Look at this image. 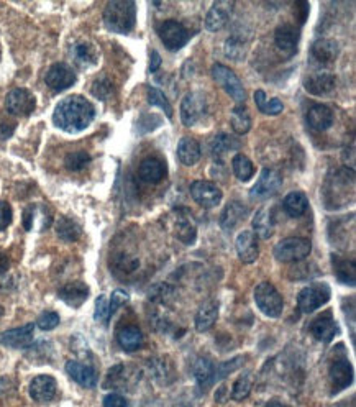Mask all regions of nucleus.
Masks as SVG:
<instances>
[{
	"label": "nucleus",
	"instance_id": "obj_1",
	"mask_svg": "<svg viewBox=\"0 0 356 407\" xmlns=\"http://www.w3.org/2000/svg\"><path fill=\"white\" fill-rule=\"evenodd\" d=\"M94 117V105L86 97L69 96L56 105L53 112V123L66 133H79L92 123Z\"/></svg>",
	"mask_w": 356,
	"mask_h": 407
},
{
	"label": "nucleus",
	"instance_id": "obj_2",
	"mask_svg": "<svg viewBox=\"0 0 356 407\" xmlns=\"http://www.w3.org/2000/svg\"><path fill=\"white\" fill-rule=\"evenodd\" d=\"M136 21V6L132 0H110L104 8V24L114 33H130Z\"/></svg>",
	"mask_w": 356,
	"mask_h": 407
},
{
	"label": "nucleus",
	"instance_id": "obj_3",
	"mask_svg": "<svg viewBox=\"0 0 356 407\" xmlns=\"http://www.w3.org/2000/svg\"><path fill=\"white\" fill-rule=\"evenodd\" d=\"M312 252V243L307 239L291 236L284 239L274 247V258L281 263H296L302 261Z\"/></svg>",
	"mask_w": 356,
	"mask_h": 407
},
{
	"label": "nucleus",
	"instance_id": "obj_4",
	"mask_svg": "<svg viewBox=\"0 0 356 407\" xmlns=\"http://www.w3.org/2000/svg\"><path fill=\"white\" fill-rule=\"evenodd\" d=\"M255 302L266 317L278 319L284 311V299L279 291L269 283H261L255 289Z\"/></svg>",
	"mask_w": 356,
	"mask_h": 407
},
{
	"label": "nucleus",
	"instance_id": "obj_5",
	"mask_svg": "<svg viewBox=\"0 0 356 407\" xmlns=\"http://www.w3.org/2000/svg\"><path fill=\"white\" fill-rule=\"evenodd\" d=\"M212 78L215 79V83H219L224 87V91L235 102H244V99H247V92H244L242 80L238 79V76L230 68L217 62V64L212 66Z\"/></svg>",
	"mask_w": 356,
	"mask_h": 407
},
{
	"label": "nucleus",
	"instance_id": "obj_6",
	"mask_svg": "<svg viewBox=\"0 0 356 407\" xmlns=\"http://www.w3.org/2000/svg\"><path fill=\"white\" fill-rule=\"evenodd\" d=\"M330 299V288L327 284H312L309 288L302 289L297 296V309L302 314H312L328 302Z\"/></svg>",
	"mask_w": 356,
	"mask_h": 407
},
{
	"label": "nucleus",
	"instance_id": "obj_7",
	"mask_svg": "<svg viewBox=\"0 0 356 407\" xmlns=\"http://www.w3.org/2000/svg\"><path fill=\"white\" fill-rule=\"evenodd\" d=\"M37 107V99L28 89L17 87L7 94L6 109L13 117H26Z\"/></svg>",
	"mask_w": 356,
	"mask_h": 407
},
{
	"label": "nucleus",
	"instance_id": "obj_8",
	"mask_svg": "<svg viewBox=\"0 0 356 407\" xmlns=\"http://www.w3.org/2000/svg\"><path fill=\"white\" fill-rule=\"evenodd\" d=\"M283 186V177L281 174L274 169L265 168L258 177L256 184L251 187L250 198L253 200H266L273 198L274 194H278V191L281 189Z\"/></svg>",
	"mask_w": 356,
	"mask_h": 407
},
{
	"label": "nucleus",
	"instance_id": "obj_9",
	"mask_svg": "<svg viewBox=\"0 0 356 407\" xmlns=\"http://www.w3.org/2000/svg\"><path fill=\"white\" fill-rule=\"evenodd\" d=\"M158 37L168 50H181L189 40V31L176 20H164L157 26Z\"/></svg>",
	"mask_w": 356,
	"mask_h": 407
},
{
	"label": "nucleus",
	"instance_id": "obj_10",
	"mask_svg": "<svg viewBox=\"0 0 356 407\" xmlns=\"http://www.w3.org/2000/svg\"><path fill=\"white\" fill-rule=\"evenodd\" d=\"M207 114V101L200 92H189L181 102V120L186 127H194Z\"/></svg>",
	"mask_w": 356,
	"mask_h": 407
},
{
	"label": "nucleus",
	"instance_id": "obj_11",
	"mask_svg": "<svg viewBox=\"0 0 356 407\" xmlns=\"http://www.w3.org/2000/svg\"><path fill=\"white\" fill-rule=\"evenodd\" d=\"M44 83L51 91L63 92L75 84V73L66 62H56L48 69L46 76H44Z\"/></svg>",
	"mask_w": 356,
	"mask_h": 407
},
{
	"label": "nucleus",
	"instance_id": "obj_12",
	"mask_svg": "<svg viewBox=\"0 0 356 407\" xmlns=\"http://www.w3.org/2000/svg\"><path fill=\"white\" fill-rule=\"evenodd\" d=\"M190 196L204 209H213L222 202V191L211 181H195L190 184Z\"/></svg>",
	"mask_w": 356,
	"mask_h": 407
},
{
	"label": "nucleus",
	"instance_id": "obj_13",
	"mask_svg": "<svg viewBox=\"0 0 356 407\" xmlns=\"http://www.w3.org/2000/svg\"><path fill=\"white\" fill-rule=\"evenodd\" d=\"M235 2L231 0H219L211 7L206 17V30L207 31H219L229 24L231 13H233Z\"/></svg>",
	"mask_w": 356,
	"mask_h": 407
},
{
	"label": "nucleus",
	"instance_id": "obj_14",
	"mask_svg": "<svg viewBox=\"0 0 356 407\" xmlns=\"http://www.w3.org/2000/svg\"><path fill=\"white\" fill-rule=\"evenodd\" d=\"M328 376H330L333 395L344 391V389L348 388L351 381H353V368H351L350 361L346 360V358H338V360L332 363L330 371H328Z\"/></svg>",
	"mask_w": 356,
	"mask_h": 407
},
{
	"label": "nucleus",
	"instance_id": "obj_15",
	"mask_svg": "<svg viewBox=\"0 0 356 407\" xmlns=\"http://www.w3.org/2000/svg\"><path fill=\"white\" fill-rule=\"evenodd\" d=\"M175 236L184 245H193L197 236V225L194 217L186 210H177L175 214V223H172Z\"/></svg>",
	"mask_w": 356,
	"mask_h": 407
},
{
	"label": "nucleus",
	"instance_id": "obj_16",
	"mask_svg": "<svg viewBox=\"0 0 356 407\" xmlns=\"http://www.w3.org/2000/svg\"><path fill=\"white\" fill-rule=\"evenodd\" d=\"M309 332L312 334V337L315 340H319V342L328 343L332 342L338 334V325L330 312H325V314L315 317V319L310 322Z\"/></svg>",
	"mask_w": 356,
	"mask_h": 407
},
{
	"label": "nucleus",
	"instance_id": "obj_17",
	"mask_svg": "<svg viewBox=\"0 0 356 407\" xmlns=\"http://www.w3.org/2000/svg\"><path fill=\"white\" fill-rule=\"evenodd\" d=\"M35 325L26 324L24 327L6 330L0 334V343L8 348H26L33 343Z\"/></svg>",
	"mask_w": 356,
	"mask_h": 407
},
{
	"label": "nucleus",
	"instance_id": "obj_18",
	"mask_svg": "<svg viewBox=\"0 0 356 407\" xmlns=\"http://www.w3.org/2000/svg\"><path fill=\"white\" fill-rule=\"evenodd\" d=\"M299 40H301V31L296 25L284 24V25H279L278 28H276L274 43H276V48H278L279 51L287 53V55H292V53L297 50Z\"/></svg>",
	"mask_w": 356,
	"mask_h": 407
},
{
	"label": "nucleus",
	"instance_id": "obj_19",
	"mask_svg": "<svg viewBox=\"0 0 356 407\" xmlns=\"http://www.w3.org/2000/svg\"><path fill=\"white\" fill-rule=\"evenodd\" d=\"M235 248H237V254L240 261L244 265H251L258 259L260 250H258V240L256 235L250 230H243L242 234L235 240Z\"/></svg>",
	"mask_w": 356,
	"mask_h": 407
},
{
	"label": "nucleus",
	"instance_id": "obj_20",
	"mask_svg": "<svg viewBox=\"0 0 356 407\" xmlns=\"http://www.w3.org/2000/svg\"><path fill=\"white\" fill-rule=\"evenodd\" d=\"M30 396L33 401L44 404V402H50L55 399L56 396V381L53 376L48 374H42V376L33 378V381L30 383Z\"/></svg>",
	"mask_w": 356,
	"mask_h": 407
},
{
	"label": "nucleus",
	"instance_id": "obj_21",
	"mask_svg": "<svg viewBox=\"0 0 356 407\" xmlns=\"http://www.w3.org/2000/svg\"><path fill=\"white\" fill-rule=\"evenodd\" d=\"M53 218H51V212L48 210V207H44L42 204H32L28 205L24 210V227L25 230H33L35 225L39 223V230H46L50 229Z\"/></svg>",
	"mask_w": 356,
	"mask_h": 407
},
{
	"label": "nucleus",
	"instance_id": "obj_22",
	"mask_svg": "<svg viewBox=\"0 0 356 407\" xmlns=\"http://www.w3.org/2000/svg\"><path fill=\"white\" fill-rule=\"evenodd\" d=\"M307 123L315 132H325L333 123V110L323 104H312L305 114Z\"/></svg>",
	"mask_w": 356,
	"mask_h": 407
},
{
	"label": "nucleus",
	"instance_id": "obj_23",
	"mask_svg": "<svg viewBox=\"0 0 356 407\" xmlns=\"http://www.w3.org/2000/svg\"><path fill=\"white\" fill-rule=\"evenodd\" d=\"M337 86V78L330 73H315L305 79V91L312 96H328Z\"/></svg>",
	"mask_w": 356,
	"mask_h": 407
},
{
	"label": "nucleus",
	"instance_id": "obj_24",
	"mask_svg": "<svg viewBox=\"0 0 356 407\" xmlns=\"http://www.w3.org/2000/svg\"><path fill=\"white\" fill-rule=\"evenodd\" d=\"M66 373L73 378V381H75L79 386L82 388H94L97 384V373L94 368L91 366L79 363V361L71 360L66 363Z\"/></svg>",
	"mask_w": 356,
	"mask_h": 407
},
{
	"label": "nucleus",
	"instance_id": "obj_25",
	"mask_svg": "<svg viewBox=\"0 0 356 407\" xmlns=\"http://www.w3.org/2000/svg\"><path fill=\"white\" fill-rule=\"evenodd\" d=\"M57 296L71 307H81L89 297V288L81 281H74V283L64 284L57 293Z\"/></svg>",
	"mask_w": 356,
	"mask_h": 407
},
{
	"label": "nucleus",
	"instance_id": "obj_26",
	"mask_svg": "<svg viewBox=\"0 0 356 407\" xmlns=\"http://www.w3.org/2000/svg\"><path fill=\"white\" fill-rule=\"evenodd\" d=\"M138 176H140L141 181L148 182V184H157L166 176V166H164L161 159L146 158L138 166Z\"/></svg>",
	"mask_w": 356,
	"mask_h": 407
},
{
	"label": "nucleus",
	"instance_id": "obj_27",
	"mask_svg": "<svg viewBox=\"0 0 356 407\" xmlns=\"http://www.w3.org/2000/svg\"><path fill=\"white\" fill-rule=\"evenodd\" d=\"M247 216H248L247 205L238 202V200H233V202H230L229 205H226L224 212H222L220 227L225 232H231L235 229V227L238 225L240 222L247 218Z\"/></svg>",
	"mask_w": 356,
	"mask_h": 407
},
{
	"label": "nucleus",
	"instance_id": "obj_28",
	"mask_svg": "<svg viewBox=\"0 0 356 407\" xmlns=\"http://www.w3.org/2000/svg\"><path fill=\"white\" fill-rule=\"evenodd\" d=\"M219 317V302L217 301H207L199 307L197 314H195V329L199 332H207L208 329L213 327Z\"/></svg>",
	"mask_w": 356,
	"mask_h": 407
},
{
	"label": "nucleus",
	"instance_id": "obj_29",
	"mask_svg": "<svg viewBox=\"0 0 356 407\" xmlns=\"http://www.w3.org/2000/svg\"><path fill=\"white\" fill-rule=\"evenodd\" d=\"M200 145L194 138L184 137L177 143V158L184 166H194L200 159Z\"/></svg>",
	"mask_w": 356,
	"mask_h": 407
},
{
	"label": "nucleus",
	"instance_id": "obj_30",
	"mask_svg": "<svg viewBox=\"0 0 356 407\" xmlns=\"http://www.w3.org/2000/svg\"><path fill=\"white\" fill-rule=\"evenodd\" d=\"M117 342L125 352H136L143 345V334L136 325H125L117 332Z\"/></svg>",
	"mask_w": 356,
	"mask_h": 407
},
{
	"label": "nucleus",
	"instance_id": "obj_31",
	"mask_svg": "<svg viewBox=\"0 0 356 407\" xmlns=\"http://www.w3.org/2000/svg\"><path fill=\"white\" fill-rule=\"evenodd\" d=\"M340 46L335 40H317L312 46V56L322 64H330L337 60Z\"/></svg>",
	"mask_w": 356,
	"mask_h": 407
},
{
	"label": "nucleus",
	"instance_id": "obj_32",
	"mask_svg": "<svg viewBox=\"0 0 356 407\" xmlns=\"http://www.w3.org/2000/svg\"><path fill=\"white\" fill-rule=\"evenodd\" d=\"M274 217L269 209L262 207L253 217V230H255V235L260 236V239H269L274 234Z\"/></svg>",
	"mask_w": 356,
	"mask_h": 407
},
{
	"label": "nucleus",
	"instance_id": "obj_33",
	"mask_svg": "<svg viewBox=\"0 0 356 407\" xmlns=\"http://www.w3.org/2000/svg\"><path fill=\"white\" fill-rule=\"evenodd\" d=\"M283 205L289 217L297 218V217H302L307 212V209H309V199H307L304 192L296 191L286 196Z\"/></svg>",
	"mask_w": 356,
	"mask_h": 407
},
{
	"label": "nucleus",
	"instance_id": "obj_34",
	"mask_svg": "<svg viewBox=\"0 0 356 407\" xmlns=\"http://www.w3.org/2000/svg\"><path fill=\"white\" fill-rule=\"evenodd\" d=\"M74 61L81 64L82 68H89V66L97 62V50L92 43L89 42H78L71 50Z\"/></svg>",
	"mask_w": 356,
	"mask_h": 407
},
{
	"label": "nucleus",
	"instance_id": "obj_35",
	"mask_svg": "<svg viewBox=\"0 0 356 407\" xmlns=\"http://www.w3.org/2000/svg\"><path fill=\"white\" fill-rule=\"evenodd\" d=\"M193 373L195 379H197L200 388H207L213 383V378H215V366L208 358H199L195 360L193 366Z\"/></svg>",
	"mask_w": 356,
	"mask_h": 407
},
{
	"label": "nucleus",
	"instance_id": "obj_36",
	"mask_svg": "<svg viewBox=\"0 0 356 407\" xmlns=\"http://www.w3.org/2000/svg\"><path fill=\"white\" fill-rule=\"evenodd\" d=\"M333 271L338 281L344 284L355 286L356 283V266L353 261H348L346 258L333 257Z\"/></svg>",
	"mask_w": 356,
	"mask_h": 407
},
{
	"label": "nucleus",
	"instance_id": "obj_37",
	"mask_svg": "<svg viewBox=\"0 0 356 407\" xmlns=\"http://www.w3.org/2000/svg\"><path fill=\"white\" fill-rule=\"evenodd\" d=\"M56 234L63 241H78L82 235V229L73 218L61 217L56 223Z\"/></svg>",
	"mask_w": 356,
	"mask_h": 407
},
{
	"label": "nucleus",
	"instance_id": "obj_38",
	"mask_svg": "<svg viewBox=\"0 0 356 407\" xmlns=\"http://www.w3.org/2000/svg\"><path fill=\"white\" fill-rule=\"evenodd\" d=\"M242 146V141L238 140L237 137L229 135V133H220L213 138L211 143V151L213 156H222L224 153H229V151H235Z\"/></svg>",
	"mask_w": 356,
	"mask_h": 407
},
{
	"label": "nucleus",
	"instance_id": "obj_39",
	"mask_svg": "<svg viewBox=\"0 0 356 407\" xmlns=\"http://www.w3.org/2000/svg\"><path fill=\"white\" fill-rule=\"evenodd\" d=\"M230 120H231V128H233V132H237L238 135H244V133L250 132L251 117H250V112H248V109L244 105L235 107V109L231 110Z\"/></svg>",
	"mask_w": 356,
	"mask_h": 407
},
{
	"label": "nucleus",
	"instance_id": "obj_40",
	"mask_svg": "<svg viewBox=\"0 0 356 407\" xmlns=\"http://www.w3.org/2000/svg\"><path fill=\"white\" fill-rule=\"evenodd\" d=\"M231 169H233V174L237 176L238 181L242 182H248L255 176V166L244 155H237L231 159Z\"/></svg>",
	"mask_w": 356,
	"mask_h": 407
},
{
	"label": "nucleus",
	"instance_id": "obj_41",
	"mask_svg": "<svg viewBox=\"0 0 356 407\" xmlns=\"http://www.w3.org/2000/svg\"><path fill=\"white\" fill-rule=\"evenodd\" d=\"M255 104L260 112H262L265 115H279L284 110V104L279 99H266V94L261 89H258L255 92Z\"/></svg>",
	"mask_w": 356,
	"mask_h": 407
},
{
	"label": "nucleus",
	"instance_id": "obj_42",
	"mask_svg": "<svg viewBox=\"0 0 356 407\" xmlns=\"http://www.w3.org/2000/svg\"><path fill=\"white\" fill-rule=\"evenodd\" d=\"M253 388V376L250 373H244L235 381L233 388H231V399L233 401H243L247 399L248 395L251 392Z\"/></svg>",
	"mask_w": 356,
	"mask_h": 407
},
{
	"label": "nucleus",
	"instance_id": "obj_43",
	"mask_svg": "<svg viewBox=\"0 0 356 407\" xmlns=\"http://www.w3.org/2000/svg\"><path fill=\"white\" fill-rule=\"evenodd\" d=\"M91 155L86 153V151H73V153H69L66 156L64 159V166L68 171H73V173H79L82 171L84 168L89 166V163H91Z\"/></svg>",
	"mask_w": 356,
	"mask_h": 407
},
{
	"label": "nucleus",
	"instance_id": "obj_44",
	"mask_svg": "<svg viewBox=\"0 0 356 407\" xmlns=\"http://www.w3.org/2000/svg\"><path fill=\"white\" fill-rule=\"evenodd\" d=\"M91 91L97 99L107 101L114 96V84L109 78H97L94 80V84H92Z\"/></svg>",
	"mask_w": 356,
	"mask_h": 407
},
{
	"label": "nucleus",
	"instance_id": "obj_45",
	"mask_svg": "<svg viewBox=\"0 0 356 407\" xmlns=\"http://www.w3.org/2000/svg\"><path fill=\"white\" fill-rule=\"evenodd\" d=\"M148 102L151 105H157L159 109L164 110V114H166V117L171 119L172 117V107L169 104L168 97L164 96V94L159 91L157 87H150L148 89Z\"/></svg>",
	"mask_w": 356,
	"mask_h": 407
},
{
	"label": "nucleus",
	"instance_id": "obj_46",
	"mask_svg": "<svg viewBox=\"0 0 356 407\" xmlns=\"http://www.w3.org/2000/svg\"><path fill=\"white\" fill-rule=\"evenodd\" d=\"M114 268L122 275H130L138 268V259L130 257V254H118L114 261Z\"/></svg>",
	"mask_w": 356,
	"mask_h": 407
},
{
	"label": "nucleus",
	"instance_id": "obj_47",
	"mask_svg": "<svg viewBox=\"0 0 356 407\" xmlns=\"http://www.w3.org/2000/svg\"><path fill=\"white\" fill-rule=\"evenodd\" d=\"M225 55L230 60H242L243 53V40L237 37H230L225 43Z\"/></svg>",
	"mask_w": 356,
	"mask_h": 407
},
{
	"label": "nucleus",
	"instance_id": "obj_48",
	"mask_svg": "<svg viewBox=\"0 0 356 407\" xmlns=\"http://www.w3.org/2000/svg\"><path fill=\"white\" fill-rule=\"evenodd\" d=\"M94 319L100 324H109L110 320V304L107 296H99L96 301V311Z\"/></svg>",
	"mask_w": 356,
	"mask_h": 407
},
{
	"label": "nucleus",
	"instance_id": "obj_49",
	"mask_svg": "<svg viewBox=\"0 0 356 407\" xmlns=\"http://www.w3.org/2000/svg\"><path fill=\"white\" fill-rule=\"evenodd\" d=\"M244 363V358L243 356H237L233 358V360L230 361H225V363H222L219 368L215 371V378H213V381H217V379H224L229 376L230 373H233L235 370L240 368Z\"/></svg>",
	"mask_w": 356,
	"mask_h": 407
},
{
	"label": "nucleus",
	"instance_id": "obj_50",
	"mask_svg": "<svg viewBox=\"0 0 356 407\" xmlns=\"http://www.w3.org/2000/svg\"><path fill=\"white\" fill-rule=\"evenodd\" d=\"M123 373H125V366L123 365H115L112 370L109 371V374H107L105 378V383L104 386L105 388H118V386H123Z\"/></svg>",
	"mask_w": 356,
	"mask_h": 407
},
{
	"label": "nucleus",
	"instance_id": "obj_51",
	"mask_svg": "<svg viewBox=\"0 0 356 407\" xmlns=\"http://www.w3.org/2000/svg\"><path fill=\"white\" fill-rule=\"evenodd\" d=\"M37 325L42 330H53V329H56L57 325H60V315H57L56 312H53V311L43 312V314L38 317Z\"/></svg>",
	"mask_w": 356,
	"mask_h": 407
},
{
	"label": "nucleus",
	"instance_id": "obj_52",
	"mask_svg": "<svg viewBox=\"0 0 356 407\" xmlns=\"http://www.w3.org/2000/svg\"><path fill=\"white\" fill-rule=\"evenodd\" d=\"M130 301V296H128V293H125L123 289H115L112 293V297L109 299V304H110V317H112L115 312L118 311L120 307L125 306V304Z\"/></svg>",
	"mask_w": 356,
	"mask_h": 407
},
{
	"label": "nucleus",
	"instance_id": "obj_53",
	"mask_svg": "<svg viewBox=\"0 0 356 407\" xmlns=\"http://www.w3.org/2000/svg\"><path fill=\"white\" fill-rule=\"evenodd\" d=\"M13 214L10 204L6 200H0V232H3L12 223Z\"/></svg>",
	"mask_w": 356,
	"mask_h": 407
},
{
	"label": "nucleus",
	"instance_id": "obj_54",
	"mask_svg": "<svg viewBox=\"0 0 356 407\" xmlns=\"http://www.w3.org/2000/svg\"><path fill=\"white\" fill-rule=\"evenodd\" d=\"M104 407H128V402L120 395H107L104 399Z\"/></svg>",
	"mask_w": 356,
	"mask_h": 407
},
{
	"label": "nucleus",
	"instance_id": "obj_55",
	"mask_svg": "<svg viewBox=\"0 0 356 407\" xmlns=\"http://www.w3.org/2000/svg\"><path fill=\"white\" fill-rule=\"evenodd\" d=\"M159 66H161V56L158 55V51L153 50L150 53V71L151 73H157Z\"/></svg>",
	"mask_w": 356,
	"mask_h": 407
},
{
	"label": "nucleus",
	"instance_id": "obj_56",
	"mask_svg": "<svg viewBox=\"0 0 356 407\" xmlns=\"http://www.w3.org/2000/svg\"><path fill=\"white\" fill-rule=\"evenodd\" d=\"M10 268V259H8L7 254L0 253V276H3Z\"/></svg>",
	"mask_w": 356,
	"mask_h": 407
},
{
	"label": "nucleus",
	"instance_id": "obj_57",
	"mask_svg": "<svg viewBox=\"0 0 356 407\" xmlns=\"http://www.w3.org/2000/svg\"><path fill=\"white\" fill-rule=\"evenodd\" d=\"M15 125H0V138H8L12 137Z\"/></svg>",
	"mask_w": 356,
	"mask_h": 407
},
{
	"label": "nucleus",
	"instance_id": "obj_58",
	"mask_svg": "<svg viewBox=\"0 0 356 407\" xmlns=\"http://www.w3.org/2000/svg\"><path fill=\"white\" fill-rule=\"evenodd\" d=\"M265 407H289V406L283 404V402H279V401H269Z\"/></svg>",
	"mask_w": 356,
	"mask_h": 407
},
{
	"label": "nucleus",
	"instance_id": "obj_59",
	"mask_svg": "<svg viewBox=\"0 0 356 407\" xmlns=\"http://www.w3.org/2000/svg\"><path fill=\"white\" fill-rule=\"evenodd\" d=\"M2 315H3V309L0 307V317H2Z\"/></svg>",
	"mask_w": 356,
	"mask_h": 407
},
{
	"label": "nucleus",
	"instance_id": "obj_60",
	"mask_svg": "<svg viewBox=\"0 0 356 407\" xmlns=\"http://www.w3.org/2000/svg\"><path fill=\"white\" fill-rule=\"evenodd\" d=\"M184 407H190V406H184Z\"/></svg>",
	"mask_w": 356,
	"mask_h": 407
},
{
	"label": "nucleus",
	"instance_id": "obj_61",
	"mask_svg": "<svg viewBox=\"0 0 356 407\" xmlns=\"http://www.w3.org/2000/svg\"><path fill=\"white\" fill-rule=\"evenodd\" d=\"M0 55H2V51H0Z\"/></svg>",
	"mask_w": 356,
	"mask_h": 407
}]
</instances>
